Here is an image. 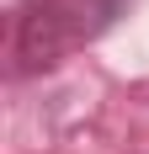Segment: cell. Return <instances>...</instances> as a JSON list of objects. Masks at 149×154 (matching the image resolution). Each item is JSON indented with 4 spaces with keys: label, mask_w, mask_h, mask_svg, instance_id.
<instances>
[{
    "label": "cell",
    "mask_w": 149,
    "mask_h": 154,
    "mask_svg": "<svg viewBox=\"0 0 149 154\" xmlns=\"http://www.w3.org/2000/svg\"><path fill=\"white\" fill-rule=\"evenodd\" d=\"M90 32L85 0H21L16 11V64L43 69Z\"/></svg>",
    "instance_id": "1"
}]
</instances>
